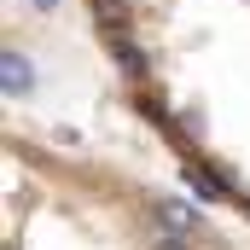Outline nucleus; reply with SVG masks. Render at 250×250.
I'll return each mask as SVG.
<instances>
[{"mask_svg":"<svg viewBox=\"0 0 250 250\" xmlns=\"http://www.w3.org/2000/svg\"><path fill=\"white\" fill-rule=\"evenodd\" d=\"M151 215L169 227V239H192V227H198L192 204H175V198H157V204H151Z\"/></svg>","mask_w":250,"mask_h":250,"instance_id":"1","label":"nucleus"},{"mask_svg":"<svg viewBox=\"0 0 250 250\" xmlns=\"http://www.w3.org/2000/svg\"><path fill=\"white\" fill-rule=\"evenodd\" d=\"M35 6H53V0H35Z\"/></svg>","mask_w":250,"mask_h":250,"instance_id":"5","label":"nucleus"},{"mask_svg":"<svg viewBox=\"0 0 250 250\" xmlns=\"http://www.w3.org/2000/svg\"><path fill=\"white\" fill-rule=\"evenodd\" d=\"M6 87H12V93H23V87H29V64L18 59V53H6Z\"/></svg>","mask_w":250,"mask_h":250,"instance_id":"3","label":"nucleus"},{"mask_svg":"<svg viewBox=\"0 0 250 250\" xmlns=\"http://www.w3.org/2000/svg\"><path fill=\"white\" fill-rule=\"evenodd\" d=\"M157 250H192V239H157Z\"/></svg>","mask_w":250,"mask_h":250,"instance_id":"4","label":"nucleus"},{"mask_svg":"<svg viewBox=\"0 0 250 250\" xmlns=\"http://www.w3.org/2000/svg\"><path fill=\"white\" fill-rule=\"evenodd\" d=\"M187 175H192V187L204 192V198H227V187H221V181H215V175H209L204 163H187Z\"/></svg>","mask_w":250,"mask_h":250,"instance_id":"2","label":"nucleus"}]
</instances>
